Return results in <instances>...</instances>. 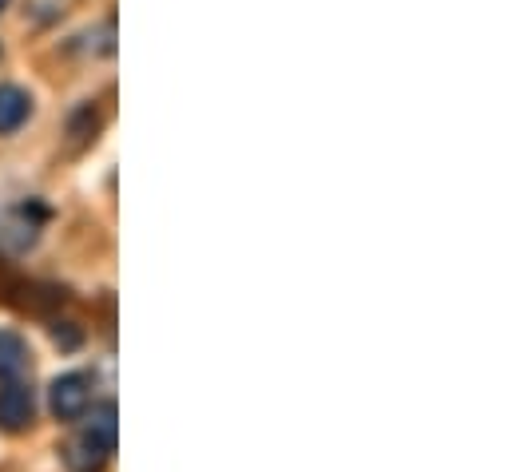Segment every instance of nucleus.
Wrapping results in <instances>:
<instances>
[{
  "mask_svg": "<svg viewBox=\"0 0 512 472\" xmlns=\"http://www.w3.org/2000/svg\"><path fill=\"white\" fill-rule=\"evenodd\" d=\"M36 417V401H32V389L20 385V381H8L0 385V429L4 433H24Z\"/></svg>",
  "mask_w": 512,
  "mask_h": 472,
  "instance_id": "f257e3e1",
  "label": "nucleus"
},
{
  "mask_svg": "<svg viewBox=\"0 0 512 472\" xmlns=\"http://www.w3.org/2000/svg\"><path fill=\"white\" fill-rule=\"evenodd\" d=\"M88 401H92V393H88V377H84V373H64V377L52 381V413H56L60 421L84 417Z\"/></svg>",
  "mask_w": 512,
  "mask_h": 472,
  "instance_id": "f03ea898",
  "label": "nucleus"
},
{
  "mask_svg": "<svg viewBox=\"0 0 512 472\" xmlns=\"http://www.w3.org/2000/svg\"><path fill=\"white\" fill-rule=\"evenodd\" d=\"M84 437H88L92 445H100L108 457L116 453V405H112V401H104V405L92 409V417H88V425H84Z\"/></svg>",
  "mask_w": 512,
  "mask_h": 472,
  "instance_id": "7ed1b4c3",
  "label": "nucleus"
},
{
  "mask_svg": "<svg viewBox=\"0 0 512 472\" xmlns=\"http://www.w3.org/2000/svg\"><path fill=\"white\" fill-rule=\"evenodd\" d=\"M64 465L72 472H104L108 453H104L100 445H92V441L80 433V437H72V441L64 445Z\"/></svg>",
  "mask_w": 512,
  "mask_h": 472,
  "instance_id": "20e7f679",
  "label": "nucleus"
},
{
  "mask_svg": "<svg viewBox=\"0 0 512 472\" xmlns=\"http://www.w3.org/2000/svg\"><path fill=\"white\" fill-rule=\"evenodd\" d=\"M32 112V100L12 88V84H0V131H16L24 119Z\"/></svg>",
  "mask_w": 512,
  "mask_h": 472,
  "instance_id": "39448f33",
  "label": "nucleus"
},
{
  "mask_svg": "<svg viewBox=\"0 0 512 472\" xmlns=\"http://www.w3.org/2000/svg\"><path fill=\"white\" fill-rule=\"evenodd\" d=\"M24 365H28L24 338L12 330H0V377H16V373H24Z\"/></svg>",
  "mask_w": 512,
  "mask_h": 472,
  "instance_id": "423d86ee",
  "label": "nucleus"
},
{
  "mask_svg": "<svg viewBox=\"0 0 512 472\" xmlns=\"http://www.w3.org/2000/svg\"><path fill=\"white\" fill-rule=\"evenodd\" d=\"M52 338H56V342H60L64 350H76V346H80V330H76L72 322H64V326H56V330H52Z\"/></svg>",
  "mask_w": 512,
  "mask_h": 472,
  "instance_id": "0eeeda50",
  "label": "nucleus"
},
{
  "mask_svg": "<svg viewBox=\"0 0 512 472\" xmlns=\"http://www.w3.org/2000/svg\"><path fill=\"white\" fill-rule=\"evenodd\" d=\"M4 4H8V0H0V8H4Z\"/></svg>",
  "mask_w": 512,
  "mask_h": 472,
  "instance_id": "6e6552de",
  "label": "nucleus"
}]
</instances>
